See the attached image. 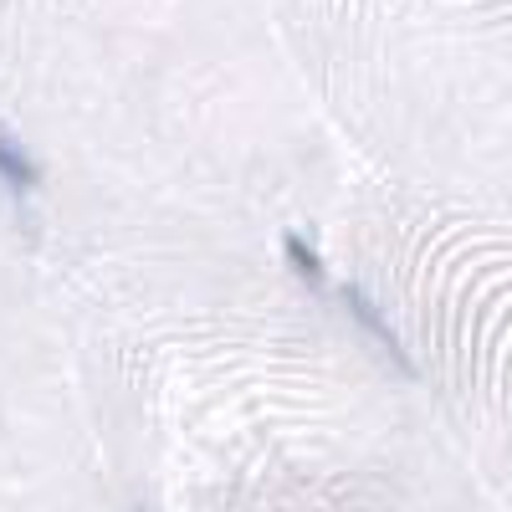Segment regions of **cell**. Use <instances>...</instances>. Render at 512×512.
<instances>
[{
	"instance_id": "obj_1",
	"label": "cell",
	"mask_w": 512,
	"mask_h": 512,
	"mask_svg": "<svg viewBox=\"0 0 512 512\" xmlns=\"http://www.w3.org/2000/svg\"><path fill=\"white\" fill-rule=\"evenodd\" d=\"M344 308H349V318H354V323L374 338V344H379V354L390 359V364H400V374H410V379L420 374V369H415V359H410V354H405V344H400V333H395L390 323H384V313L374 308V297H369V292L344 287Z\"/></svg>"
},
{
	"instance_id": "obj_2",
	"label": "cell",
	"mask_w": 512,
	"mask_h": 512,
	"mask_svg": "<svg viewBox=\"0 0 512 512\" xmlns=\"http://www.w3.org/2000/svg\"><path fill=\"white\" fill-rule=\"evenodd\" d=\"M0 180H6L11 190H31L36 180H41V169H36V159L16 144V134H11V128L6 123H0Z\"/></svg>"
},
{
	"instance_id": "obj_3",
	"label": "cell",
	"mask_w": 512,
	"mask_h": 512,
	"mask_svg": "<svg viewBox=\"0 0 512 512\" xmlns=\"http://www.w3.org/2000/svg\"><path fill=\"white\" fill-rule=\"evenodd\" d=\"M282 251H287V262H292L297 277L313 282V287H323V262H318V251H313L303 236H282Z\"/></svg>"
}]
</instances>
